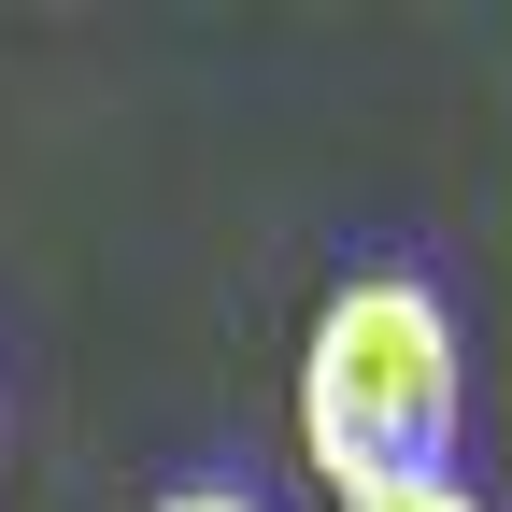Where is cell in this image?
Segmentation results:
<instances>
[{
	"label": "cell",
	"instance_id": "6da1fadb",
	"mask_svg": "<svg viewBox=\"0 0 512 512\" xmlns=\"http://www.w3.org/2000/svg\"><path fill=\"white\" fill-rule=\"evenodd\" d=\"M456 413H470L456 313L413 271H356L313 313V342H299V456H313V484H342V498L441 484L456 470Z\"/></svg>",
	"mask_w": 512,
	"mask_h": 512
},
{
	"label": "cell",
	"instance_id": "7a4b0ae2",
	"mask_svg": "<svg viewBox=\"0 0 512 512\" xmlns=\"http://www.w3.org/2000/svg\"><path fill=\"white\" fill-rule=\"evenodd\" d=\"M342 512H484V498L441 470V484H384V498H342Z\"/></svg>",
	"mask_w": 512,
	"mask_h": 512
},
{
	"label": "cell",
	"instance_id": "3957f363",
	"mask_svg": "<svg viewBox=\"0 0 512 512\" xmlns=\"http://www.w3.org/2000/svg\"><path fill=\"white\" fill-rule=\"evenodd\" d=\"M157 512H256V498H242V484H171Z\"/></svg>",
	"mask_w": 512,
	"mask_h": 512
}]
</instances>
